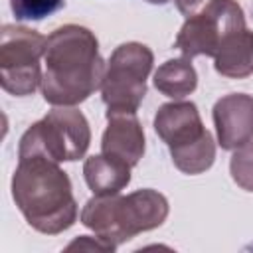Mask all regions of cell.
<instances>
[{"label":"cell","instance_id":"cell-1","mask_svg":"<svg viewBox=\"0 0 253 253\" xmlns=\"http://www.w3.org/2000/svg\"><path fill=\"white\" fill-rule=\"evenodd\" d=\"M107 63L89 28L65 24L45 40L42 95L53 107H75L101 89Z\"/></svg>","mask_w":253,"mask_h":253},{"label":"cell","instance_id":"cell-2","mask_svg":"<svg viewBox=\"0 0 253 253\" xmlns=\"http://www.w3.org/2000/svg\"><path fill=\"white\" fill-rule=\"evenodd\" d=\"M12 198L28 225L57 235L77 221V202L67 172L45 156L18 158L12 176Z\"/></svg>","mask_w":253,"mask_h":253},{"label":"cell","instance_id":"cell-3","mask_svg":"<svg viewBox=\"0 0 253 253\" xmlns=\"http://www.w3.org/2000/svg\"><path fill=\"white\" fill-rule=\"evenodd\" d=\"M170 206L164 194L152 188L134 190L126 196H95L85 202L79 219L95 235L119 247L142 231L160 227Z\"/></svg>","mask_w":253,"mask_h":253},{"label":"cell","instance_id":"cell-4","mask_svg":"<svg viewBox=\"0 0 253 253\" xmlns=\"http://www.w3.org/2000/svg\"><path fill=\"white\" fill-rule=\"evenodd\" d=\"M154 130L168 146L174 166L188 176L202 174L215 160V140L204 126L200 111L192 101L174 99L158 107Z\"/></svg>","mask_w":253,"mask_h":253},{"label":"cell","instance_id":"cell-5","mask_svg":"<svg viewBox=\"0 0 253 253\" xmlns=\"http://www.w3.org/2000/svg\"><path fill=\"white\" fill-rule=\"evenodd\" d=\"M91 144V128L75 107H53L20 138L18 158L45 156L53 162H75Z\"/></svg>","mask_w":253,"mask_h":253},{"label":"cell","instance_id":"cell-6","mask_svg":"<svg viewBox=\"0 0 253 253\" xmlns=\"http://www.w3.org/2000/svg\"><path fill=\"white\" fill-rule=\"evenodd\" d=\"M45 36L40 32L4 24L0 32V85L14 97H28L42 83Z\"/></svg>","mask_w":253,"mask_h":253},{"label":"cell","instance_id":"cell-7","mask_svg":"<svg viewBox=\"0 0 253 253\" xmlns=\"http://www.w3.org/2000/svg\"><path fill=\"white\" fill-rule=\"evenodd\" d=\"M152 63V49L140 42H126L113 49L101 83V97L107 111L136 113L146 95V79Z\"/></svg>","mask_w":253,"mask_h":253},{"label":"cell","instance_id":"cell-8","mask_svg":"<svg viewBox=\"0 0 253 253\" xmlns=\"http://www.w3.org/2000/svg\"><path fill=\"white\" fill-rule=\"evenodd\" d=\"M245 14L235 0H210L194 16L182 24L174 47L188 59L196 55L213 57L221 40L237 30H243Z\"/></svg>","mask_w":253,"mask_h":253},{"label":"cell","instance_id":"cell-9","mask_svg":"<svg viewBox=\"0 0 253 253\" xmlns=\"http://www.w3.org/2000/svg\"><path fill=\"white\" fill-rule=\"evenodd\" d=\"M211 117L217 144L223 150H235L253 140V95L229 93L219 97Z\"/></svg>","mask_w":253,"mask_h":253},{"label":"cell","instance_id":"cell-10","mask_svg":"<svg viewBox=\"0 0 253 253\" xmlns=\"http://www.w3.org/2000/svg\"><path fill=\"white\" fill-rule=\"evenodd\" d=\"M146 150L142 125L132 111H107V128L101 136V152L136 166Z\"/></svg>","mask_w":253,"mask_h":253},{"label":"cell","instance_id":"cell-11","mask_svg":"<svg viewBox=\"0 0 253 253\" xmlns=\"http://www.w3.org/2000/svg\"><path fill=\"white\" fill-rule=\"evenodd\" d=\"M213 67L227 79L249 77L253 73V32L243 28L227 34L213 55Z\"/></svg>","mask_w":253,"mask_h":253},{"label":"cell","instance_id":"cell-12","mask_svg":"<svg viewBox=\"0 0 253 253\" xmlns=\"http://www.w3.org/2000/svg\"><path fill=\"white\" fill-rule=\"evenodd\" d=\"M130 168L126 162L101 152L83 162V178L95 196L121 194L130 182Z\"/></svg>","mask_w":253,"mask_h":253},{"label":"cell","instance_id":"cell-13","mask_svg":"<svg viewBox=\"0 0 253 253\" xmlns=\"http://www.w3.org/2000/svg\"><path fill=\"white\" fill-rule=\"evenodd\" d=\"M154 87L162 95L170 99H184L186 95L194 93L198 87V73L188 57H174L166 59L154 71Z\"/></svg>","mask_w":253,"mask_h":253},{"label":"cell","instance_id":"cell-14","mask_svg":"<svg viewBox=\"0 0 253 253\" xmlns=\"http://www.w3.org/2000/svg\"><path fill=\"white\" fill-rule=\"evenodd\" d=\"M229 174L241 190L253 192V142L233 150L229 160Z\"/></svg>","mask_w":253,"mask_h":253},{"label":"cell","instance_id":"cell-15","mask_svg":"<svg viewBox=\"0 0 253 253\" xmlns=\"http://www.w3.org/2000/svg\"><path fill=\"white\" fill-rule=\"evenodd\" d=\"M65 6V0H10L16 20H43Z\"/></svg>","mask_w":253,"mask_h":253},{"label":"cell","instance_id":"cell-16","mask_svg":"<svg viewBox=\"0 0 253 253\" xmlns=\"http://www.w3.org/2000/svg\"><path fill=\"white\" fill-rule=\"evenodd\" d=\"M65 249H87V251H115L117 247L107 243L105 239H101L99 235L97 237H91V235H79L77 239H73Z\"/></svg>","mask_w":253,"mask_h":253},{"label":"cell","instance_id":"cell-17","mask_svg":"<svg viewBox=\"0 0 253 253\" xmlns=\"http://www.w3.org/2000/svg\"><path fill=\"white\" fill-rule=\"evenodd\" d=\"M176 2V6H178V10L188 18V16H192V14H196L200 8H204L210 0H174Z\"/></svg>","mask_w":253,"mask_h":253},{"label":"cell","instance_id":"cell-18","mask_svg":"<svg viewBox=\"0 0 253 253\" xmlns=\"http://www.w3.org/2000/svg\"><path fill=\"white\" fill-rule=\"evenodd\" d=\"M148 4H166V2H170V0H146Z\"/></svg>","mask_w":253,"mask_h":253},{"label":"cell","instance_id":"cell-19","mask_svg":"<svg viewBox=\"0 0 253 253\" xmlns=\"http://www.w3.org/2000/svg\"><path fill=\"white\" fill-rule=\"evenodd\" d=\"M247 249H253V243H251V245H249V247H247Z\"/></svg>","mask_w":253,"mask_h":253}]
</instances>
